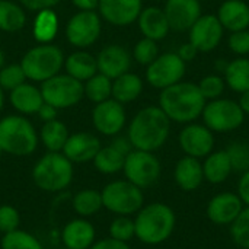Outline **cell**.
Wrapping results in <instances>:
<instances>
[{
	"instance_id": "7",
	"label": "cell",
	"mask_w": 249,
	"mask_h": 249,
	"mask_svg": "<svg viewBox=\"0 0 249 249\" xmlns=\"http://www.w3.org/2000/svg\"><path fill=\"white\" fill-rule=\"evenodd\" d=\"M102 194V206L117 216L136 214L144 206L143 190L127 179H118L107 184Z\"/></svg>"
},
{
	"instance_id": "41",
	"label": "cell",
	"mask_w": 249,
	"mask_h": 249,
	"mask_svg": "<svg viewBox=\"0 0 249 249\" xmlns=\"http://www.w3.org/2000/svg\"><path fill=\"white\" fill-rule=\"evenodd\" d=\"M159 55V47L158 41H153L150 38H142L133 50V57L139 64L149 66L156 57Z\"/></svg>"
},
{
	"instance_id": "11",
	"label": "cell",
	"mask_w": 249,
	"mask_h": 249,
	"mask_svg": "<svg viewBox=\"0 0 249 249\" xmlns=\"http://www.w3.org/2000/svg\"><path fill=\"white\" fill-rule=\"evenodd\" d=\"M187 70V63L177 53L159 54L146 70V80L156 89H166L182 80Z\"/></svg>"
},
{
	"instance_id": "2",
	"label": "cell",
	"mask_w": 249,
	"mask_h": 249,
	"mask_svg": "<svg viewBox=\"0 0 249 249\" xmlns=\"http://www.w3.org/2000/svg\"><path fill=\"white\" fill-rule=\"evenodd\" d=\"M206 99L197 85L191 82H178L159 95V108L171 121L190 124L201 117Z\"/></svg>"
},
{
	"instance_id": "21",
	"label": "cell",
	"mask_w": 249,
	"mask_h": 249,
	"mask_svg": "<svg viewBox=\"0 0 249 249\" xmlns=\"http://www.w3.org/2000/svg\"><path fill=\"white\" fill-rule=\"evenodd\" d=\"M96 231L85 217L70 220L61 231V241L67 249H89L95 244Z\"/></svg>"
},
{
	"instance_id": "25",
	"label": "cell",
	"mask_w": 249,
	"mask_h": 249,
	"mask_svg": "<svg viewBox=\"0 0 249 249\" xmlns=\"http://www.w3.org/2000/svg\"><path fill=\"white\" fill-rule=\"evenodd\" d=\"M10 104L12 107L20 112L22 115H31L36 114L41 105L44 104V98L41 93V89H38L32 83H22L16 89L10 90Z\"/></svg>"
},
{
	"instance_id": "39",
	"label": "cell",
	"mask_w": 249,
	"mask_h": 249,
	"mask_svg": "<svg viewBox=\"0 0 249 249\" xmlns=\"http://www.w3.org/2000/svg\"><path fill=\"white\" fill-rule=\"evenodd\" d=\"M231 236L239 248L249 249V207H244L231 225Z\"/></svg>"
},
{
	"instance_id": "33",
	"label": "cell",
	"mask_w": 249,
	"mask_h": 249,
	"mask_svg": "<svg viewBox=\"0 0 249 249\" xmlns=\"http://www.w3.org/2000/svg\"><path fill=\"white\" fill-rule=\"evenodd\" d=\"M26 23L23 7L10 0H0V31L18 32Z\"/></svg>"
},
{
	"instance_id": "52",
	"label": "cell",
	"mask_w": 249,
	"mask_h": 249,
	"mask_svg": "<svg viewBox=\"0 0 249 249\" xmlns=\"http://www.w3.org/2000/svg\"><path fill=\"white\" fill-rule=\"evenodd\" d=\"M238 104L241 105V108H242V111H244L245 114H249V90L241 93V99H239Z\"/></svg>"
},
{
	"instance_id": "28",
	"label": "cell",
	"mask_w": 249,
	"mask_h": 249,
	"mask_svg": "<svg viewBox=\"0 0 249 249\" xmlns=\"http://www.w3.org/2000/svg\"><path fill=\"white\" fill-rule=\"evenodd\" d=\"M143 90V80L136 73L127 71L112 80L111 98L120 104H128L136 101Z\"/></svg>"
},
{
	"instance_id": "45",
	"label": "cell",
	"mask_w": 249,
	"mask_h": 249,
	"mask_svg": "<svg viewBox=\"0 0 249 249\" xmlns=\"http://www.w3.org/2000/svg\"><path fill=\"white\" fill-rule=\"evenodd\" d=\"M61 0H19L20 6L32 10V12H39L44 9H53L54 6H57Z\"/></svg>"
},
{
	"instance_id": "10",
	"label": "cell",
	"mask_w": 249,
	"mask_h": 249,
	"mask_svg": "<svg viewBox=\"0 0 249 249\" xmlns=\"http://www.w3.org/2000/svg\"><path fill=\"white\" fill-rule=\"evenodd\" d=\"M41 93L44 102L57 109H66L77 105L85 96L83 83L66 74H55L41 83Z\"/></svg>"
},
{
	"instance_id": "56",
	"label": "cell",
	"mask_w": 249,
	"mask_h": 249,
	"mask_svg": "<svg viewBox=\"0 0 249 249\" xmlns=\"http://www.w3.org/2000/svg\"><path fill=\"white\" fill-rule=\"evenodd\" d=\"M1 155H3V152H1V149H0V159H1Z\"/></svg>"
},
{
	"instance_id": "12",
	"label": "cell",
	"mask_w": 249,
	"mask_h": 249,
	"mask_svg": "<svg viewBox=\"0 0 249 249\" xmlns=\"http://www.w3.org/2000/svg\"><path fill=\"white\" fill-rule=\"evenodd\" d=\"M101 31V16L95 10H79L66 25V38L73 47L86 48L98 41Z\"/></svg>"
},
{
	"instance_id": "38",
	"label": "cell",
	"mask_w": 249,
	"mask_h": 249,
	"mask_svg": "<svg viewBox=\"0 0 249 249\" xmlns=\"http://www.w3.org/2000/svg\"><path fill=\"white\" fill-rule=\"evenodd\" d=\"M136 236L134 220L130 216H117L109 225V238L128 244Z\"/></svg>"
},
{
	"instance_id": "49",
	"label": "cell",
	"mask_w": 249,
	"mask_h": 249,
	"mask_svg": "<svg viewBox=\"0 0 249 249\" xmlns=\"http://www.w3.org/2000/svg\"><path fill=\"white\" fill-rule=\"evenodd\" d=\"M57 112H58V109L57 108H54L53 105H50V104H47V102H44L42 105H41V108L38 109V117L44 121V123H47V121H53V120H57Z\"/></svg>"
},
{
	"instance_id": "37",
	"label": "cell",
	"mask_w": 249,
	"mask_h": 249,
	"mask_svg": "<svg viewBox=\"0 0 249 249\" xmlns=\"http://www.w3.org/2000/svg\"><path fill=\"white\" fill-rule=\"evenodd\" d=\"M226 153L231 159L232 171L244 174L249 169V143L233 142L228 146Z\"/></svg>"
},
{
	"instance_id": "3",
	"label": "cell",
	"mask_w": 249,
	"mask_h": 249,
	"mask_svg": "<svg viewBox=\"0 0 249 249\" xmlns=\"http://www.w3.org/2000/svg\"><path fill=\"white\" fill-rule=\"evenodd\" d=\"M175 225L177 216L168 204L150 203L136 213V238L150 247L160 245L171 238Z\"/></svg>"
},
{
	"instance_id": "24",
	"label": "cell",
	"mask_w": 249,
	"mask_h": 249,
	"mask_svg": "<svg viewBox=\"0 0 249 249\" xmlns=\"http://www.w3.org/2000/svg\"><path fill=\"white\" fill-rule=\"evenodd\" d=\"M217 19L223 29L231 32L249 28V6L242 0H226L217 10Z\"/></svg>"
},
{
	"instance_id": "46",
	"label": "cell",
	"mask_w": 249,
	"mask_h": 249,
	"mask_svg": "<svg viewBox=\"0 0 249 249\" xmlns=\"http://www.w3.org/2000/svg\"><path fill=\"white\" fill-rule=\"evenodd\" d=\"M238 196L244 206L249 207V169L241 175V179L238 182Z\"/></svg>"
},
{
	"instance_id": "43",
	"label": "cell",
	"mask_w": 249,
	"mask_h": 249,
	"mask_svg": "<svg viewBox=\"0 0 249 249\" xmlns=\"http://www.w3.org/2000/svg\"><path fill=\"white\" fill-rule=\"evenodd\" d=\"M19 225H20L19 212L9 204L0 206V232L3 235L13 232L16 229H19Z\"/></svg>"
},
{
	"instance_id": "51",
	"label": "cell",
	"mask_w": 249,
	"mask_h": 249,
	"mask_svg": "<svg viewBox=\"0 0 249 249\" xmlns=\"http://www.w3.org/2000/svg\"><path fill=\"white\" fill-rule=\"evenodd\" d=\"M79 10H95L98 9L99 0H71Z\"/></svg>"
},
{
	"instance_id": "23",
	"label": "cell",
	"mask_w": 249,
	"mask_h": 249,
	"mask_svg": "<svg viewBox=\"0 0 249 249\" xmlns=\"http://www.w3.org/2000/svg\"><path fill=\"white\" fill-rule=\"evenodd\" d=\"M137 22L144 38H150L153 41L163 39L171 29L163 9L156 6H149L146 9H142Z\"/></svg>"
},
{
	"instance_id": "48",
	"label": "cell",
	"mask_w": 249,
	"mask_h": 249,
	"mask_svg": "<svg viewBox=\"0 0 249 249\" xmlns=\"http://www.w3.org/2000/svg\"><path fill=\"white\" fill-rule=\"evenodd\" d=\"M177 54L181 57V60H182V61L188 63V61H193V60L196 58V55L198 54V50H197V48H196V47L188 41V42L182 44V45L178 48Z\"/></svg>"
},
{
	"instance_id": "57",
	"label": "cell",
	"mask_w": 249,
	"mask_h": 249,
	"mask_svg": "<svg viewBox=\"0 0 249 249\" xmlns=\"http://www.w3.org/2000/svg\"><path fill=\"white\" fill-rule=\"evenodd\" d=\"M152 249H160V248H152Z\"/></svg>"
},
{
	"instance_id": "26",
	"label": "cell",
	"mask_w": 249,
	"mask_h": 249,
	"mask_svg": "<svg viewBox=\"0 0 249 249\" xmlns=\"http://www.w3.org/2000/svg\"><path fill=\"white\" fill-rule=\"evenodd\" d=\"M64 69L69 76L85 83L86 80H89L92 76L98 73L96 57H93L90 53L83 50L74 51L64 58Z\"/></svg>"
},
{
	"instance_id": "54",
	"label": "cell",
	"mask_w": 249,
	"mask_h": 249,
	"mask_svg": "<svg viewBox=\"0 0 249 249\" xmlns=\"http://www.w3.org/2000/svg\"><path fill=\"white\" fill-rule=\"evenodd\" d=\"M3 105H4V93H3V89L0 86V111L3 109Z\"/></svg>"
},
{
	"instance_id": "5",
	"label": "cell",
	"mask_w": 249,
	"mask_h": 249,
	"mask_svg": "<svg viewBox=\"0 0 249 249\" xmlns=\"http://www.w3.org/2000/svg\"><path fill=\"white\" fill-rule=\"evenodd\" d=\"M73 163L61 152H48L32 168L34 184L45 193H60L73 181Z\"/></svg>"
},
{
	"instance_id": "16",
	"label": "cell",
	"mask_w": 249,
	"mask_h": 249,
	"mask_svg": "<svg viewBox=\"0 0 249 249\" xmlns=\"http://www.w3.org/2000/svg\"><path fill=\"white\" fill-rule=\"evenodd\" d=\"M143 9L142 0H99V16L114 26H128L137 20Z\"/></svg>"
},
{
	"instance_id": "22",
	"label": "cell",
	"mask_w": 249,
	"mask_h": 249,
	"mask_svg": "<svg viewBox=\"0 0 249 249\" xmlns=\"http://www.w3.org/2000/svg\"><path fill=\"white\" fill-rule=\"evenodd\" d=\"M174 178L177 185L184 191H194L197 190L203 181H204V172H203V163L200 159L193 156H184L181 158L174 171Z\"/></svg>"
},
{
	"instance_id": "6",
	"label": "cell",
	"mask_w": 249,
	"mask_h": 249,
	"mask_svg": "<svg viewBox=\"0 0 249 249\" xmlns=\"http://www.w3.org/2000/svg\"><path fill=\"white\" fill-rule=\"evenodd\" d=\"M64 58L63 51L57 45L39 44L26 51L20 60V67L26 80L42 83L60 73L64 66Z\"/></svg>"
},
{
	"instance_id": "44",
	"label": "cell",
	"mask_w": 249,
	"mask_h": 249,
	"mask_svg": "<svg viewBox=\"0 0 249 249\" xmlns=\"http://www.w3.org/2000/svg\"><path fill=\"white\" fill-rule=\"evenodd\" d=\"M229 47L232 53L239 57H245L249 54V29H242L236 32H231Z\"/></svg>"
},
{
	"instance_id": "47",
	"label": "cell",
	"mask_w": 249,
	"mask_h": 249,
	"mask_svg": "<svg viewBox=\"0 0 249 249\" xmlns=\"http://www.w3.org/2000/svg\"><path fill=\"white\" fill-rule=\"evenodd\" d=\"M89 249H131L128 247V244L125 242H120L115 241L112 238H107V239H101V241H95V244Z\"/></svg>"
},
{
	"instance_id": "31",
	"label": "cell",
	"mask_w": 249,
	"mask_h": 249,
	"mask_svg": "<svg viewBox=\"0 0 249 249\" xmlns=\"http://www.w3.org/2000/svg\"><path fill=\"white\" fill-rule=\"evenodd\" d=\"M223 74L226 85L232 90L238 93L249 90V58L239 57L233 61H229L228 69Z\"/></svg>"
},
{
	"instance_id": "14",
	"label": "cell",
	"mask_w": 249,
	"mask_h": 249,
	"mask_svg": "<svg viewBox=\"0 0 249 249\" xmlns=\"http://www.w3.org/2000/svg\"><path fill=\"white\" fill-rule=\"evenodd\" d=\"M179 147L187 156L206 158L214 149V133L204 124H187L178 136Z\"/></svg>"
},
{
	"instance_id": "30",
	"label": "cell",
	"mask_w": 249,
	"mask_h": 249,
	"mask_svg": "<svg viewBox=\"0 0 249 249\" xmlns=\"http://www.w3.org/2000/svg\"><path fill=\"white\" fill-rule=\"evenodd\" d=\"M69 136L66 124L58 120H53L44 123L38 137L48 152H61Z\"/></svg>"
},
{
	"instance_id": "34",
	"label": "cell",
	"mask_w": 249,
	"mask_h": 249,
	"mask_svg": "<svg viewBox=\"0 0 249 249\" xmlns=\"http://www.w3.org/2000/svg\"><path fill=\"white\" fill-rule=\"evenodd\" d=\"M124 162H125V155L118 152L112 144L101 147L96 156L93 158L95 168L98 169V172L104 175H114L123 171Z\"/></svg>"
},
{
	"instance_id": "55",
	"label": "cell",
	"mask_w": 249,
	"mask_h": 249,
	"mask_svg": "<svg viewBox=\"0 0 249 249\" xmlns=\"http://www.w3.org/2000/svg\"><path fill=\"white\" fill-rule=\"evenodd\" d=\"M4 67V54H3V51L0 50V70Z\"/></svg>"
},
{
	"instance_id": "53",
	"label": "cell",
	"mask_w": 249,
	"mask_h": 249,
	"mask_svg": "<svg viewBox=\"0 0 249 249\" xmlns=\"http://www.w3.org/2000/svg\"><path fill=\"white\" fill-rule=\"evenodd\" d=\"M228 64H229V61H226L225 58H219V60H216V63H214V69L219 70V71H222V73H225L226 69H228Z\"/></svg>"
},
{
	"instance_id": "42",
	"label": "cell",
	"mask_w": 249,
	"mask_h": 249,
	"mask_svg": "<svg viewBox=\"0 0 249 249\" xmlns=\"http://www.w3.org/2000/svg\"><path fill=\"white\" fill-rule=\"evenodd\" d=\"M26 82V76L20 64H9L0 70V86L3 90H13Z\"/></svg>"
},
{
	"instance_id": "32",
	"label": "cell",
	"mask_w": 249,
	"mask_h": 249,
	"mask_svg": "<svg viewBox=\"0 0 249 249\" xmlns=\"http://www.w3.org/2000/svg\"><path fill=\"white\" fill-rule=\"evenodd\" d=\"M71 206L73 210L76 212V214H79L80 217H90L93 214H96L104 206H102V194L98 190L93 188H85L80 190L74 194L73 200H71Z\"/></svg>"
},
{
	"instance_id": "35",
	"label": "cell",
	"mask_w": 249,
	"mask_h": 249,
	"mask_svg": "<svg viewBox=\"0 0 249 249\" xmlns=\"http://www.w3.org/2000/svg\"><path fill=\"white\" fill-rule=\"evenodd\" d=\"M83 92L89 101L95 104L104 102L111 98L112 80L102 73H96L95 76H92L89 80L83 83Z\"/></svg>"
},
{
	"instance_id": "36",
	"label": "cell",
	"mask_w": 249,
	"mask_h": 249,
	"mask_svg": "<svg viewBox=\"0 0 249 249\" xmlns=\"http://www.w3.org/2000/svg\"><path fill=\"white\" fill-rule=\"evenodd\" d=\"M0 247L1 249H44L36 236L20 229L4 233Z\"/></svg>"
},
{
	"instance_id": "13",
	"label": "cell",
	"mask_w": 249,
	"mask_h": 249,
	"mask_svg": "<svg viewBox=\"0 0 249 249\" xmlns=\"http://www.w3.org/2000/svg\"><path fill=\"white\" fill-rule=\"evenodd\" d=\"M127 115L124 105L118 101L109 98L104 102L95 105L92 111V123L96 131L104 136L114 137L117 136L125 125Z\"/></svg>"
},
{
	"instance_id": "40",
	"label": "cell",
	"mask_w": 249,
	"mask_h": 249,
	"mask_svg": "<svg viewBox=\"0 0 249 249\" xmlns=\"http://www.w3.org/2000/svg\"><path fill=\"white\" fill-rule=\"evenodd\" d=\"M197 86L206 101H213V99L222 98L225 88H226V82L219 74H209L203 77Z\"/></svg>"
},
{
	"instance_id": "19",
	"label": "cell",
	"mask_w": 249,
	"mask_h": 249,
	"mask_svg": "<svg viewBox=\"0 0 249 249\" xmlns=\"http://www.w3.org/2000/svg\"><path fill=\"white\" fill-rule=\"evenodd\" d=\"M98 73L105 74L111 80L127 73L131 67L130 53L118 44H109L104 47L96 55Z\"/></svg>"
},
{
	"instance_id": "58",
	"label": "cell",
	"mask_w": 249,
	"mask_h": 249,
	"mask_svg": "<svg viewBox=\"0 0 249 249\" xmlns=\"http://www.w3.org/2000/svg\"><path fill=\"white\" fill-rule=\"evenodd\" d=\"M63 249H67V248H63Z\"/></svg>"
},
{
	"instance_id": "15",
	"label": "cell",
	"mask_w": 249,
	"mask_h": 249,
	"mask_svg": "<svg viewBox=\"0 0 249 249\" xmlns=\"http://www.w3.org/2000/svg\"><path fill=\"white\" fill-rule=\"evenodd\" d=\"M223 26L216 15H201L190 28V42L198 53L213 51L223 38Z\"/></svg>"
},
{
	"instance_id": "9",
	"label": "cell",
	"mask_w": 249,
	"mask_h": 249,
	"mask_svg": "<svg viewBox=\"0 0 249 249\" xmlns=\"http://www.w3.org/2000/svg\"><path fill=\"white\" fill-rule=\"evenodd\" d=\"M123 172L127 181L144 190L153 187L159 181L162 165L153 152L133 149L125 156Z\"/></svg>"
},
{
	"instance_id": "27",
	"label": "cell",
	"mask_w": 249,
	"mask_h": 249,
	"mask_svg": "<svg viewBox=\"0 0 249 249\" xmlns=\"http://www.w3.org/2000/svg\"><path fill=\"white\" fill-rule=\"evenodd\" d=\"M203 172L204 179L210 184H223L233 172L226 150L212 152L209 156H206V160L203 163Z\"/></svg>"
},
{
	"instance_id": "50",
	"label": "cell",
	"mask_w": 249,
	"mask_h": 249,
	"mask_svg": "<svg viewBox=\"0 0 249 249\" xmlns=\"http://www.w3.org/2000/svg\"><path fill=\"white\" fill-rule=\"evenodd\" d=\"M118 152H121L123 155H128L134 147H133V144H131V142L128 140V137H115L114 140H112V143H111Z\"/></svg>"
},
{
	"instance_id": "1",
	"label": "cell",
	"mask_w": 249,
	"mask_h": 249,
	"mask_svg": "<svg viewBox=\"0 0 249 249\" xmlns=\"http://www.w3.org/2000/svg\"><path fill=\"white\" fill-rule=\"evenodd\" d=\"M171 133V120L159 107H146L140 109L128 125L127 137L133 147L144 152L159 150Z\"/></svg>"
},
{
	"instance_id": "4",
	"label": "cell",
	"mask_w": 249,
	"mask_h": 249,
	"mask_svg": "<svg viewBox=\"0 0 249 249\" xmlns=\"http://www.w3.org/2000/svg\"><path fill=\"white\" fill-rule=\"evenodd\" d=\"M39 137L32 123L23 115H6L0 120V149L12 156H29Z\"/></svg>"
},
{
	"instance_id": "17",
	"label": "cell",
	"mask_w": 249,
	"mask_h": 249,
	"mask_svg": "<svg viewBox=\"0 0 249 249\" xmlns=\"http://www.w3.org/2000/svg\"><path fill=\"white\" fill-rule=\"evenodd\" d=\"M163 12L169 28L177 32H184L190 31L201 16V3L200 0H166Z\"/></svg>"
},
{
	"instance_id": "20",
	"label": "cell",
	"mask_w": 249,
	"mask_h": 249,
	"mask_svg": "<svg viewBox=\"0 0 249 249\" xmlns=\"http://www.w3.org/2000/svg\"><path fill=\"white\" fill-rule=\"evenodd\" d=\"M101 147V142L96 136L80 131L69 136L61 153L71 163H86L93 160Z\"/></svg>"
},
{
	"instance_id": "8",
	"label": "cell",
	"mask_w": 249,
	"mask_h": 249,
	"mask_svg": "<svg viewBox=\"0 0 249 249\" xmlns=\"http://www.w3.org/2000/svg\"><path fill=\"white\" fill-rule=\"evenodd\" d=\"M201 117L204 125L213 133H229L244 124L245 112L236 101L217 98L206 102Z\"/></svg>"
},
{
	"instance_id": "18",
	"label": "cell",
	"mask_w": 249,
	"mask_h": 249,
	"mask_svg": "<svg viewBox=\"0 0 249 249\" xmlns=\"http://www.w3.org/2000/svg\"><path fill=\"white\" fill-rule=\"evenodd\" d=\"M242 210L244 203L241 201L238 194L220 193L209 201L206 213L212 223L219 226H231Z\"/></svg>"
},
{
	"instance_id": "29",
	"label": "cell",
	"mask_w": 249,
	"mask_h": 249,
	"mask_svg": "<svg viewBox=\"0 0 249 249\" xmlns=\"http://www.w3.org/2000/svg\"><path fill=\"white\" fill-rule=\"evenodd\" d=\"M34 38L39 44H51L58 32V16L53 9H44L36 12L34 20Z\"/></svg>"
}]
</instances>
